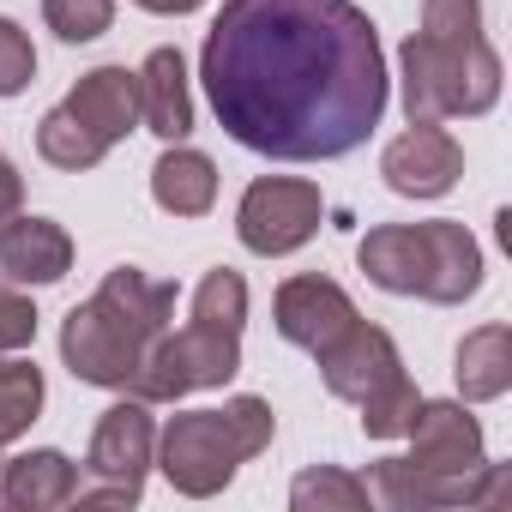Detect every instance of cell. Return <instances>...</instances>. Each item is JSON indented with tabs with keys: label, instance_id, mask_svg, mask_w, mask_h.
<instances>
[{
	"label": "cell",
	"instance_id": "1",
	"mask_svg": "<svg viewBox=\"0 0 512 512\" xmlns=\"http://www.w3.org/2000/svg\"><path fill=\"white\" fill-rule=\"evenodd\" d=\"M199 79L223 133L278 163L344 157L386 115L380 37L350 0H229Z\"/></svg>",
	"mask_w": 512,
	"mask_h": 512
},
{
	"label": "cell",
	"instance_id": "2",
	"mask_svg": "<svg viewBox=\"0 0 512 512\" xmlns=\"http://www.w3.org/2000/svg\"><path fill=\"white\" fill-rule=\"evenodd\" d=\"M410 458H380L368 470V494L410 512V506H476L506 494V470L482 458V428L464 404H416L410 416Z\"/></svg>",
	"mask_w": 512,
	"mask_h": 512
},
{
	"label": "cell",
	"instance_id": "3",
	"mask_svg": "<svg viewBox=\"0 0 512 512\" xmlns=\"http://www.w3.org/2000/svg\"><path fill=\"white\" fill-rule=\"evenodd\" d=\"M500 97V55L482 37L476 0H422V31L404 43V115L452 121L488 115Z\"/></svg>",
	"mask_w": 512,
	"mask_h": 512
},
{
	"label": "cell",
	"instance_id": "4",
	"mask_svg": "<svg viewBox=\"0 0 512 512\" xmlns=\"http://www.w3.org/2000/svg\"><path fill=\"white\" fill-rule=\"evenodd\" d=\"M169 314H175V284L145 278L139 266H115L103 278V290L67 314L61 356L85 386L127 392L133 374L145 368V350L169 332Z\"/></svg>",
	"mask_w": 512,
	"mask_h": 512
},
{
	"label": "cell",
	"instance_id": "5",
	"mask_svg": "<svg viewBox=\"0 0 512 512\" xmlns=\"http://www.w3.org/2000/svg\"><path fill=\"white\" fill-rule=\"evenodd\" d=\"M241 326H247V284L241 272L217 266L205 272V284L193 290V320L181 332H163L145 350V368L133 374V398L145 404H175L187 392L223 386L241 368Z\"/></svg>",
	"mask_w": 512,
	"mask_h": 512
},
{
	"label": "cell",
	"instance_id": "6",
	"mask_svg": "<svg viewBox=\"0 0 512 512\" xmlns=\"http://www.w3.org/2000/svg\"><path fill=\"white\" fill-rule=\"evenodd\" d=\"M362 272L392 290V296H422V302H464L482 284V247L464 223L434 217V223H380L356 247Z\"/></svg>",
	"mask_w": 512,
	"mask_h": 512
},
{
	"label": "cell",
	"instance_id": "7",
	"mask_svg": "<svg viewBox=\"0 0 512 512\" xmlns=\"http://www.w3.org/2000/svg\"><path fill=\"white\" fill-rule=\"evenodd\" d=\"M272 404L266 398H229L223 410H181V416H169V428L157 434V464H163V476L181 488V494H193V500H205V494H217L253 452H266L272 446Z\"/></svg>",
	"mask_w": 512,
	"mask_h": 512
},
{
	"label": "cell",
	"instance_id": "8",
	"mask_svg": "<svg viewBox=\"0 0 512 512\" xmlns=\"http://www.w3.org/2000/svg\"><path fill=\"white\" fill-rule=\"evenodd\" d=\"M320 374H326L332 398L362 410V434L368 440H398L410 428L416 404H422L410 374H404V362H398V344L380 326H368V320H356L332 350H320Z\"/></svg>",
	"mask_w": 512,
	"mask_h": 512
},
{
	"label": "cell",
	"instance_id": "9",
	"mask_svg": "<svg viewBox=\"0 0 512 512\" xmlns=\"http://www.w3.org/2000/svg\"><path fill=\"white\" fill-rule=\"evenodd\" d=\"M139 121V73L127 67H97L79 79L67 103H55L37 127V151L55 169H97Z\"/></svg>",
	"mask_w": 512,
	"mask_h": 512
},
{
	"label": "cell",
	"instance_id": "10",
	"mask_svg": "<svg viewBox=\"0 0 512 512\" xmlns=\"http://www.w3.org/2000/svg\"><path fill=\"white\" fill-rule=\"evenodd\" d=\"M157 452V422L145 398H121L115 410H103L97 434H91V458H85V482H79V506H133L145 488Z\"/></svg>",
	"mask_w": 512,
	"mask_h": 512
},
{
	"label": "cell",
	"instance_id": "11",
	"mask_svg": "<svg viewBox=\"0 0 512 512\" xmlns=\"http://www.w3.org/2000/svg\"><path fill=\"white\" fill-rule=\"evenodd\" d=\"M326 217V199L314 181H290V175H266L253 181L241 193V211H235V235L247 253H266V260H278V253H296L302 241H314Z\"/></svg>",
	"mask_w": 512,
	"mask_h": 512
},
{
	"label": "cell",
	"instance_id": "12",
	"mask_svg": "<svg viewBox=\"0 0 512 512\" xmlns=\"http://www.w3.org/2000/svg\"><path fill=\"white\" fill-rule=\"evenodd\" d=\"M380 175L392 193L404 199H440L452 193V181L464 175V151L440 121H410V133H398L380 157Z\"/></svg>",
	"mask_w": 512,
	"mask_h": 512
},
{
	"label": "cell",
	"instance_id": "13",
	"mask_svg": "<svg viewBox=\"0 0 512 512\" xmlns=\"http://www.w3.org/2000/svg\"><path fill=\"white\" fill-rule=\"evenodd\" d=\"M350 326H356V302H350L332 278H290V284L278 290V332H284L296 350L320 356V350H332Z\"/></svg>",
	"mask_w": 512,
	"mask_h": 512
},
{
	"label": "cell",
	"instance_id": "14",
	"mask_svg": "<svg viewBox=\"0 0 512 512\" xmlns=\"http://www.w3.org/2000/svg\"><path fill=\"white\" fill-rule=\"evenodd\" d=\"M73 266V241L49 217H7L0 229V272L13 284H61Z\"/></svg>",
	"mask_w": 512,
	"mask_h": 512
},
{
	"label": "cell",
	"instance_id": "15",
	"mask_svg": "<svg viewBox=\"0 0 512 512\" xmlns=\"http://www.w3.org/2000/svg\"><path fill=\"white\" fill-rule=\"evenodd\" d=\"M139 121L157 139H187L193 127V97H187V61L181 49H151L139 67Z\"/></svg>",
	"mask_w": 512,
	"mask_h": 512
},
{
	"label": "cell",
	"instance_id": "16",
	"mask_svg": "<svg viewBox=\"0 0 512 512\" xmlns=\"http://www.w3.org/2000/svg\"><path fill=\"white\" fill-rule=\"evenodd\" d=\"M79 494V464L67 452H19L0 464V500L7 506H31V512H49V506H73Z\"/></svg>",
	"mask_w": 512,
	"mask_h": 512
},
{
	"label": "cell",
	"instance_id": "17",
	"mask_svg": "<svg viewBox=\"0 0 512 512\" xmlns=\"http://www.w3.org/2000/svg\"><path fill=\"white\" fill-rule=\"evenodd\" d=\"M151 199L175 217H205L211 199H217V163L205 151H187V145H169L151 169Z\"/></svg>",
	"mask_w": 512,
	"mask_h": 512
},
{
	"label": "cell",
	"instance_id": "18",
	"mask_svg": "<svg viewBox=\"0 0 512 512\" xmlns=\"http://www.w3.org/2000/svg\"><path fill=\"white\" fill-rule=\"evenodd\" d=\"M512 386V332L506 326H482L458 344V392L464 398H500Z\"/></svg>",
	"mask_w": 512,
	"mask_h": 512
},
{
	"label": "cell",
	"instance_id": "19",
	"mask_svg": "<svg viewBox=\"0 0 512 512\" xmlns=\"http://www.w3.org/2000/svg\"><path fill=\"white\" fill-rule=\"evenodd\" d=\"M43 410V374L37 362H0V446L19 440Z\"/></svg>",
	"mask_w": 512,
	"mask_h": 512
},
{
	"label": "cell",
	"instance_id": "20",
	"mask_svg": "<svg viewBox=\"0 0 512 512\" xmlns=\"http://www.w3.org/2000/svg\"><path fill=\"white\" fill-rule=\"evenodd\" d=\"M374 494H368V482H356V476H344L338 464H320V470H302L296 476V488H290V506L296 512H326V506H344V512H362Z\"/></svg>",
	"mask_w": 512,
	"mask_h": 512
},
{
	"label": "cell",
	"instance_id": "21",
	"mask_svg": "<svg viewBox=\"0 0 512 512\" xmlns=\"http://www.w3.org/2000/svg\"><path fill=\"white\" fill-rule=\"evenodd\" d=\"M43 19L61 43H91V37L109 31L115 0H43Z\"/></svg>",
	"mask_w": 512,
	"mask_h": 512
},
{
	"label": "cell",
	"instance_id": "22",
	"mask_svg": "<svg viewBox=\"0 0 512 512\" xmlns=\"http://www.w3.org/2000/svg\"><path fill=\"white\" fill-rule=\"evenodd\" d=\"M37 73V49L31 37L13 25V19H0V97H19Z\"/></svg>",
	"mask_w": 512,
	"mask_h": 512
},
{
	"label": "cell",
	"instance_id": "23",
	"mask_svg": "<svg viewBox=\"0 0 512 512\" xmlns=\"http://www.w3.org/2000/svg\"><path fill=\"white\" fill-rule=\"evenodd\" d=\"M31 338H37V308H31V296H19V290L0 284V350H25Z\"/></svg>",
	"mask_w": 512,
	"mask_h": 512
},
{
	"label": "cell",
	"instance_id": "24",
	"mask_svg": "<svg viewBox=\"0 0 512 512\" xmlns=\"http://www.w3.org/2000/svg\"><path fill=\"white\" fill-rule=\"evenodd\" d=\"M19 199H25V181H19V169H13L7 157H0V223L19 211Z\"/></svg>",
	"mask_w": 512,
	"mask_h": 512
},
{
	"label": "cell",
	"instance_id": "25",
	"mask_svg": "<svg viewBox=\"0 0 512 512\" xmlns=\"http://www.w3.org/2000/svg\"><path fill=\"white\" fill-rule=\"evenodd\" d=\"M133 7H145V13H163V19H169V13L181 19V13H193V7H199V0H133Z\"/></svg>",
	"mask_w": 512,
	"mask_h": 512
}]
</instances>
